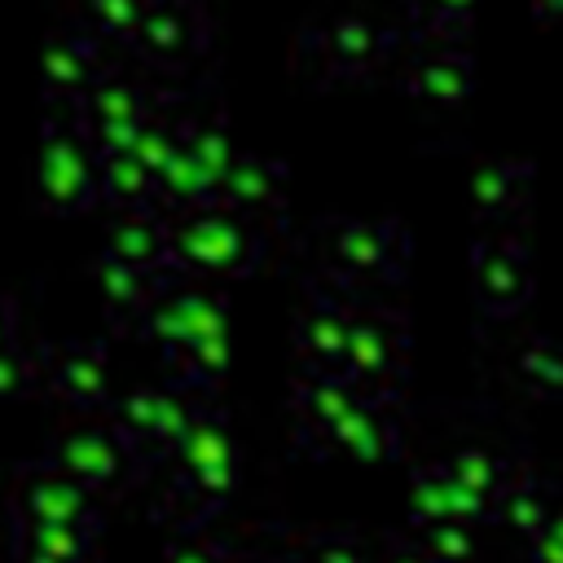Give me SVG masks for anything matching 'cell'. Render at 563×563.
<instances>
[{
    "mask_svg": "<svg viewBox=\"0 0 563 563\" xmlns=\"http://www.w3.org/2000/svg\"><path fill=\"white\" fill-rule=\"evenodd\" d=\"M352 457V462H365V466H383L391 457H400V422H396V409L391 405H369L361 400L317 449L312 457Z\"/></svg>",
    "mask_w": 563,
    "mask_h": 563,
    "instance_id": "cell-16",
    "label": "cell"
},
{
    "mask_svg": "<svg viewBox=\"0 0 563 563\" xmlns=\"http://www.w3.org/2000/svg\"><path fill=\"white\" fill-rule=\"evenodd\" d=\"M132 334L145 339L150 347H158L163 365L176 369L198 343H207L216 334H229V299L211 282L167 277L163 290L154 295V303L132 325Z\"/></svg>",
    "mask_w": 563,
    "mask_h": 563,
    "instance_id": "cell-5",
    "label": "cell"
},
{
    "mask_svg": "<svg viewBox=\"0 0 563 563\" xmlns=\"http://www.w3.org/2000/svg\"><path fill=\"white\" fill-rule=\"evenodd\" d=\"M545 532L554 537V541H563V501L554 497V506H550V519H545Z\"/></svg>",
    "mask_w": 563,
    "mask_h": 563,
    "instance_id": "cell-38",
    "label": "cell"
},
{
    "mask_svg": "<svg viewBox=\"0 0 563 563\" xmlns=\"http://www.w3.org/2000/svg\"><path fill=\"white\" fill-rule=\"evenodd\" d=\"M48 466H57L66 479H75L84 493H92L97 501L123 493L136 475H141V462L136 453L123 444V435L106 422V413L97 418H84L66 431L53 435L48 453H44Z\"/></svg>",
    "mask_w": 563,
    "mask_h": 563,
    "instance_id": "cell-7",
    "label": "cell"
},
{
    "mask_svg": "<svg viewBox=\"0 0 563 563\" xmlns=\"http://www.w3.org/2000/svg\"><path fill=\"white\" fill-rule=\"evenodd\" d=\"M141 9L145 4H132V0H97L79 13V22L88 26V35L97 44H128L136 40V26H141Z\"/></svg>",
    "mask_w": 563,
    "mask_h": 563,
    "instance_id": "cell-31",
    "label": "cell"
},
{
    "mask_svg": "<svg viewBox=\"0 0 563 563\" xmlns=\"http://www.w3.org/2000/svg\"><path fill=\"white\" fill-rule=\"evenodd\" d=\"M515 374L537 391L563 400V343L554 339H528L515 352Z\"/></svg>",
    "mask_w": 563,
    "mask_h": 563,
    "instance_id": "cell-29",
    "label": "cell"
},
{
    "mask_svg": "<svg viewBox=\"0 0 563 563\" xmlns=\"http://www.w3.org/2000/svg\"><path fill=\"white\" fill-rule=\"evenodd\" d=\"M471 290L488 317H515L532 299V264L523 251V233L501 224L497 233L471 246Z\"/></svg>",
    "mask_w": 563,
    "mask_h": 563,
    "instance_id": "cell-9",
    "label": "cell"
},
{
    "mask_svg": "<svg viewBox=\"0 0 563 563\" xmlns=\"http://www.w3.org/2000/svg\"><path fill=\"white\" fill-rule=\"evenodd\" d=\"M92 277H97L101 308L110 312V321H123L128 330L141 321V312L154 303V295L167 282V277H154V273H136V268H128V264H119L110 255H97Z\"/></svg>",
    "mask_w": 563,
    "mask_h": 563,
    "instance_id": "cell-22",
    "label": "cell"
},
{
    "mask_svg": "<svg viewBox=\"0 0 563 563\" xmlns=\"http://www.w3.org/2000/svg\"><path fill=\"white\" fill-rule=\"evenodd\" d=\"M374 559H378V550L361 532H347V528L308 532L295 545V563H374Z\"/></svg>",
    "mask_w": 563,
    "mask_h": 563,
    "instance_id": "cell-30",
    "label": "cell"
},
{
    "mask_svg": "<svg viewBox=\"0 0 563 563\" xmlns=\"http://www.w3.org/2000/svg\"><path fill=\"white\" fill-rule=\"evenodd\" d=\"M158 88H150L145 79H136L132 70H119V66H106L92 88L79 97V119L84 128H141V119L150 114Z\"/></svg>",
    "mask_w": 563,
    "mask_h": 563,
    "instance_id": "cell-17",
    "label": "cell"
},
{
    "mask_svg": "<svg viewBox=\"0 0 563 563\" xmlns=\"http://www.w3.org/2000/svg\"><path fill=\"white\" fill-rule=\"evenodd\" d=\"M365 396L339 374V369H299L295 378V396H290V409H295V431H299V444L312 453Z\"/></svg>",
    "mask_w": 563,
    "mask_h": 563,
    "instance_id": "cell-14",
    "label": "cell"
},
{
    "mask_svg": "<svg viewBox=\"0 0 563 563\" xmlns=\"http://www.w3.org/2000/svg\"><path fill=\"white\" fill-rule=\"evenodd\" d=\"M356 308H361V299H352V295H343L317 277L308 282V299H303V312L295 321L299 369H339Z\"/></svg>",
    "mask_w": 563,
    "mask_h": 563,
    "instance_id": "cell-11",
    "label": "cell"
},
{
    "mask_svg": "<svg viewBox=\"0 0 563 563\" xmlns=\"http://www.w3.org/2000/svg\"><path fill=\"white\" fill-rule=\"evenodd\" d=\"M9 515L13 519H35V523H66V528H92L101 523V501L84 493L75 479H66L57 466L44 457H31L13 471V493H9Z\"/></svg>",
    "mask_w": 563,
    "mask_h": 563,
    "instance_id": "cell-10",
    "label": "cell"
},
{
    "mask_svg": "<svg viewBox=\"0 0 563 563\" xmlns=\"http://www.w3.org/2000/svg\"><path fill=\"white\" fill-rule=\"evenodd\" d=\"M409 523L431 528V523H453V479L444 475L440 462H422L409 471Z\"/></svg>",
    "mask_w": 563,
    "mask_h": 563,
    "instance_id": "cell-27",
    "label": "cell"
},
{
    "mask_svg": "<svg viewBox=\"0 0 563 563\" xmlns=\"http://www.w3.org/2000/svg\"><path fill=\"white\" fill-rule=\"evenodd\" d=\"M224 563H273V559H264V554H238V550H229V559Z\"/></svg>",
    "mask_w": 563,
    "mask_h": 563,
    "instance_id": "cell-40",
    "label": "cell"
},
{
    "mask_svg": "<svg viewBox=\"0 0 563 563\" xmlns=\"http://www.w3.org/2000/svg\"><path fill=\"white\" fill-rule=\"evenodd\" d=\"M374 563H431V559L418 550V541H387Z\"/></svg>",
    "mask_w": 563,
    "mask_h": 563,
    "instance_id": "cell-35",
    "label": "cell"
},
{
    "mask_svg": "<svg viewBox=\"0 0 563 563\" xmlns=\"http://www.w3.org/2000/svg\"><path fill=\"white\" fill-rule=\"evenodd\" d=\"M158 466L163 510L176 528H207L224 510L229 493L238 488V444L216 400L189 422V431L167 449Z\"/></svg>",
    "mask_w": 563,
    "mask_h": 563,
    "instance_id": "cell-1",
    "label": "cell"
},
{
    "mask_svg": "<svg viewBox=\"0 0 563 563\" xmlns=\"http://www.w3.org/2000/svg\"><path fill=\"white\" fill-rule=\"evenodd\" d=\"M317 57L325 70L334 75H365L378 66V57L387 53V31L361 13H343V18H330L317 35Z\"/></svg>",
    "mask_w": 563,
    "mask_h": 563,
    "instance_id": "cell-18",
    "label": "cell"
},
{
    "mask_svg": "<svg viewBox=\"0 0 563 563\" xmlns=\"http://www.w3.org/2000/svg\"><path fill=\"white\" fill-rule=\"evenodd\" d=\"M528 563H563V541H554L550 532H537L528 541Z\"/></svg>",
    "mask_w": 563,
    "mask_h": 563,
    "instance_id": "cell-36",
    "label": "cell"
},
{
    "mask_svg": "<svg viewBox=\"0 0 563 563\" xmlns=\"http://www.w3.org/2000/svg\"><path fill=\"white\" fill-rule=\"evenodd\" d=\"M409 361V321L391 308H356L352 334L339 361V374L369 400V405H391L400 400V378Z\"/></svg>",
    "mask_w": 563,
    "mask_h": 563,
    "instance_id": "cell-6",
    "label": "cell"
},
{
    "mask_svg": "<svg viewBox=\"0 0 563 563\" xmlns=\"http://www.w3.org/2000/svg\"><path fill=\"white\" fill-rule=\"evenodd\" d=\"M400 88L427 106H462L475 92V57L471 48H427L400 79Z\"/></svg>",
    "mask_w": 563,
    "mask_h": 563,
    "instance_id": "cell-19",
    "label": "cell"
},
{
    "mask_svg": "<svg viewBox=\"0 0 563 563\" xmlns=\"http://www.w3.org/2000/svg\"><path fill=\"white\" fill-rule=\"evenodd\" d=\"M40 383V352H31L22 339L0 347V405L18 400L22 391H31Z\"/></svg>",
    "mask_w": 563,
    "mask_h": 563,
    "instance_id": "cell-33",
    "label": "cell"
},
{
    "mask_svg": "<svg viewBox=\"0 0 563 563\" xmlns=\"http://www.w3.org/2000/svg\"><path fill=\"white\" fill-rule=\"evenodd\" d=\"M101 255H110L136 273L172 277L167 273V216L163 211H119L106 229Z\"/></svg>",
    "mask_w": 563,
    "mask_h": 563,
    "instance_id": "cell-20",
    "label": "cell"
},
{
    "mask_svg": "<svg viewBox=\"0 0 563 563\" xmlns=\"http://www.w3.org/2000/svg\"><path fill=\"white\" fill-rule=\"evenodd\" d=\"M18 339H22L18 334V299L9 290H0V347H9Z\"/></svg>",
    "mask_w": 563,
    "mask_h": 563,
    "instance_id": "cell-37",
    "label": "cell"
},
{
    "mask_svg": "<svg viewBox=\"0 0 563 563\" xmlns=\"http://www.w3.org/2000/svg\"><path fill=\"white\" fill-rule=\"evenodd\" d=\"M409 268V229L391 216H343L321 224L317 282L369 299L374 286H396Z\"/></svg>",
    "mask_w": 563,
    "mask_h": 563,
    "instance_id": "cell-3",
    "label": "cell"
},
{
    "mask_svg": "<svg viewBox=\"0 0 563 563\" xmlns=\"http://www.w3.org/2000/svg\"><path fill=\"white\" fill-rule=\"evenodd\" d=\"M106 70L101 44L88 35L84 22L62 26L40 48V88L48 106H79V97L92 88V79Z\"/></svg>",
    "mask_w": 563,
    "mask_h": 563,
    "instance_id": "cell-13",
    "label": "cell"
},
{
    "mask_svg": "<svg viewBox=\"0 0 563 563\" xmlns=\"http://www.w3.org/2000/svg\"><path fill=\"white\" fill-rule=\"evenodd\" d=\"M180 145L189 150V158L202 167V176L220 194V185H224V176H229V167L238 158V150L229 141V123L220 114H189V128H185V141Z\"/></svg>",
    "mask_w": 563,
    "mask_h": 563,
    "instance_id": "cell-26",
    "label": "cell"
},
{
    "mask_svg": "<svg viewBox=\"0 0 563 563\" xmlns=\"http://www.w3.org/2000/svg\"><path fill=\"white\" fill-rule=\"evenodd\" d=\"M224 559H229V545L207 528H176L158 563H224Z\"/></svg>",
    "mask_w": 563,
    "mask_h": 563,
    "instance_id": "cell-34",
    "label": "cell"
},
{
    "mask_svg": "<svg viewBox=\"0 0 563 563\" xmlns=\"http://www.w3.org/2000/svg\"><path fill=\"white\" fill-rule=\"evenodd\" d=\"M537 18H545V22H559V26H563V4H545V9H537Z\"/></svg>",
    "mask_w": 563,
    "mask_h": 563,
    "instance_id": "cell-39",
    "label": "cell"
},
{
    "mask_svg": "<svg viewBox=\"0 0 563 563\" xmlns=\"http://www.w3.org/2000/svg\"><path fill=\"white\" fill-rule=\"evenodd\" d=\"M40 387H48L53 400H62L66 409L97 418L110 409L114 391V361L106 352V343H88V339H70L57 343L48 352H40Z\"/></svg>",
    "mask_w": 563,
    "mask_h": 563,
    "instance_id": "cell-8",
    "label": "cell"
},
{
    "mask_svg": "<svg viewBox=\"0 0 563 563\" xmlns=\"http://www.w3.org/2000/svg\"><path fill=\"white\" fill-rule=\"evenodd\" d=\"M35 202L48 216H84L101 207L97 198V154L75 106H48L40 123V150L31 167Z\"/></svg>",
    "mask_w": 563,
    "mask_h": 563,
    "instance_id": "cell-4",
    "label": "cell"
},
{
    "mask_svg": "<svg viewBox=\"0 0 563 563\" xmlns=\"http://www.w3.org/2000/svg\"><path fill=\"white\" fill-rule=\"evenodd\" d=\"M550 506H554V493H550L545 484H537L532 475H523V479H519V484L497 501L493 523H506V528H515L523 541H532L537 532H545Z\"/></svg>",
    "mask_w": 563,
    "mask_h": 563,
    "instance_id": "cell-28",
    "label": "cell"
},
{
    "mask_svg": "<svg viewBox=\"0 0 563 563\" xmlns=\"http://www.w3.org/2000/svg\"><path fill=\"white\" fill-rule=\"evenodd\" d=\"M97 198L101 207L119 211H154V176L132 154H106L97 158Z\"/></svg>",
    "mask_w": 563,
    "mask_h": 563,
    "instance_id": "cell-25",
    "label": "cell"
},
{
    "mask_svg": "<svg viewBox=\"0 0 563 563\" xmlns=\"http://www.w3.org/2000/svg\"><path fill=\"white\" fill-rule=\"evenodd\" d=\"M290 194V167L273 154H238L224 185H220V207L264 224L277 220Z\"/></svg>",
    "mask_w": 563,
    "mask_h": 563,
    "instance_id": "cell-15",
    "label": "cell"
},
{
    "mask_svg": "<svg viewBox=\"0 0 563 563\" xmlns=\"http://www.w3.org/2000/svg\"><path fill=\"white\" fill-rule=\"evenodd\" d=\"M466 194H471V207L484 220H510L532 194V163H523V158H488V163H479L471 172Z\"/></svg>",
    "mask_w": 563,
    "mask_h": 563,
    "instance_id": "cell-21",
    "label": "cell"
},
{
    "mask_svg": "<svg viewBox=\"0 0 563 563\" xmlns=\"http://www.w3.org/2000/svg\"><path fill=\"white\" fill-rule=\"evenodd\" d=\"M268 255V229L229 211V207H202L189 216H167V273L194 277V282H242L251 277Z\"/></svg>",
    "mask_w": 563,
    "mask_h": 563,
    "instance_id": "cell-2",
    "label": "cell"
},
{
    "mask_svg": "<svg viewBox=\"0 0 563 563\" xmlns=\"http://www.w3.org/2000/svg\"><path fill=\"white\" fill-rule=\"evenodd\" d=\"M132 48L154 66L185 70L211 48V22L198 4H145Z\"/></svg>",
    "mask_w": 563,
    "mask_h": 563,
    "instance_id": "cell-12",
    "label": "cell"
},
{
    "mask_svg": "<svg viewBox=\"0 0 563 563\" xmlns=\"http://www.w3.org/2000/svg\"><path fill=\"white\" fill-rule=\"evenodd\" d=\"M440 466H444V475H449L453 484H462L466 493H475V497H484V501H493V506L528 475L519 462H510V457H501V453H493V449H479V444H466V449L440 457Z\"/></svg>",
    "mask_w": 563,
    "mask_h": 563,
    "instance_id": "cell-24",
    "label": "cell"
},
{
    "mask_svg": "<svg viewBox=\"0 0 563 563\" xmlns=\"http://www.w3.org/2000/svg\"><path fill=\"white\" fill-rule=\"evenodd\" d=\"M413 541L431 563H471L475 559V532L466 523H431V528H418Z\"/></svg>",
    "mask_w": 563,
    "mask_h": 563,
    "instance_id": "cell-32",
    "label": "cell"
},
{
    "mask_svg": "<svg viewBox=\"0 0 563 563\" xmlns=\"http://www.w3.org/2000/svg\"><path fill=\"white\" fill-rule=\"evenodd\" d=\"M13 563H48V559H31V554H13Z\"/></svg>",
    "mask_w": 563,
    "mask_h": 563,
    "instance_id": "cell-41",
    "label": "cell"
},
{
    "mask_svg": "<svg viewBox=\"0 0 563 563\" xmlns=\"http://www.w3.org/2000/svg\"><path fill=\"white\" fill-rule=\"evenodd\" d=\"M9 550L31 554V559H48V563H97V532L92 528H66V523L13 519Z\"/></svg>",
    "mask_w": 563,
    "mask_h": 563,
    "instance_id": "cell-23",
    "label": "cell"
}]
</instances>
